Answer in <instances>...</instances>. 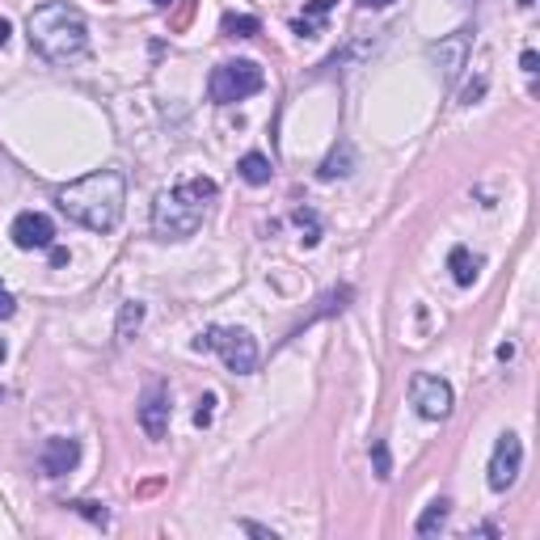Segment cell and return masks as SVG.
Listing matches in <instances>:
<instances>
[{
	"instance_id": "1",
	"label": "cell",
	"mask_w": 540,
	"mask_h": 540,
	"mask_svg": "<svg viewBox=\"0 0 540 540\" xmlns=\"http://www.w3.org/2000/svg\"><path fill=\"white\" fill-rule=\"evenodd\" d=\"M123 203H127V182H123L119 169L89 174L60 191V207L94 233H114L119 220H123Z\"/></svg>"
},
{
	"instance_id": "2",
	"label": "cell",
	"mask_w": 540,
	"mask_h": 540,
	"mask_svg": "<svg viewBox=\"0 0 540 540\" xmlns=\"http://www.w3.org/2000/svg\"><path fill=\"white\" fill-rule=\"evenodd\" d=\"M26 30H30V47L51 64H72L89 47V26L72 4H38Z\"/></svg>"
},
{
	"instance_id": "3",
	"label": "cell",
	"mask_w": 540,
	"mask_h": 540,
	"mask_svg": "<svg viewBox=\"0 0 540 540\" xmlns=\"http://www.w3.org/2000/svg\"><path fill=\"white\" fill-rule=\"evenodd\" d=\"M216 182L211 177H186L174 191H160L152 203V228L160 241H186L199 233L207 216V203L216 199Z\"/></svg>"
},
{
	"instance_id": "4",
	"label": "cell",
	"mask_w": 540,
	"mask_h": 540,
	"mask_svg": "<svg viewBox=\"0 0 540 540\" xmlns=\"http://www.w3.org/2000/svg\"><path fill=\"white\" fill-rule=\"evenodd\" d=\"M194 350H220L228 372H237V376H250L258 367V342L237 325H211L207 334L194 338Z\"/></svg>"
},
{
	"instance_id": "5",
	"label": "cell",
	"mask_w": 540,
	"mask_h": 540,
	"mask_svg": "<svg viewBox=\"0 0 540 540\" xmlns=\"http://www.w3.org/2000/svg\"><path fill=\"white\" fill-rule=\"evenodd\" d=\"M262 85H266V77H262V68L254 60H228V64H220L211 72V97L220 106H233V102L254 97Z\"/></svg>"
},
{
	"instance_id": "6",
	"label": "cell",
	"mask_w": 540,
	"mask_h": 540,
	"mask_svg": "<svg viewBox=\"0 0 540 540\" xmlns=\"http://www.w3.org/2000/svg\"><path fill=\"white\" fill-rule=\"evenodd\" d=\"M410 401L418 405L422 418L439 422V418L452 413V384L439 380V376H430V372H418V376L410 380Z\"/></svg>"
},
{
	"instance_id": "7",
	"label": "cell",
	"mask_w": 540,
	"mask_h": 540,
	"mask_svg": "<svg viewBox=\"0 0 540 540\" xmlns=\"http://www.w3.org/2000/svg\"><path fill=\"white\" fill-rule=\"evenodd\" d=\"M520 464H524V444H520V435L503 430L498 444H494V456H490V490H498V494L511 490L515 477H520Z\"/></svg>"
},
{
	"instance_id": "8",
	"label": "cell",
	"mask_w": 540,
	"mask_h": 540,
	"mask_svg": "<svg viewBox=\"0 0 540 540\" xmlns=\"http://www.w3.org/2000/svg\"><path fill=\"white\" fill-rule=\"evenodd\" d=\"M55 241V224L43 211H21L13 220V245L17 250H51Z\"/></svg>"
},
{
	"instance_id": "9",
	"label": "cell",
	"mask_w": 540,
	"mask_h": 540,
	"mask_svg": "<svg viewBox=\"0 0 540 540\" xmlns=\"http://www.w3.org/2000/svg\"><path fill=\"white\" fill-rule=\"evenodd\" d=\"M140 427L148 430V439H165L169 430V389L165 384H152L140 401Z\"/></svg>"
},
{
	"instance_id": "10",
	"label": "cell",
	"mask_w": 540,
	"mask_h": 540,
	"mask_svg": "<svg viewBox=\"0 0 540 540\" xmlns=\"http://www.w3.org/2000/svg\"><path fill=\"white\" fill-rule=\"evenodd\" d=\"M80 461V444L77 439H68V435H55V439H47V447H43V473L47 477H64L72 473Z\"/></svg>"
},
{
	"instance_id": "11",
	"label": "cell",
	"mask_w": 540,
	"mask_h": 540,
	"mask_svg": "<svg viewBox=\"0 0 540 540\" xmlns=\"http://www.w3.org/2000/svg\"><path fill=\"white\" fill-rule=\"evenodd\" d=\"M430 55H435V64L444 68L447 80H456V77H461V68H464V60H469V30L447 34L444 43H435V47H430Z\"/></svg>"
},
{
	"instance_id": "12",
	"label": "cell",
	"mask_w": 540,
	"mask_h": 540,
	"mask_svg": "<svg viewBox=\"0 0 540 540\" xmlns=\"http://www.w3.org/2000/svg\"><path fill=\"white\" fill-rule=\"evenodd\" d=\"M447 511H452V503L447 498H435V503H427V511H422V520H418V536H439L447 524Z\"/></svg>"
},
{
	"instance_id": "13",
	"label": "cell",
	"mask_w": 540,
	"mask_h": 540,
	"mask_svg": "<svg viewBox=\"0 0 540 540\" xmlns=\"http://www.w3.org/2000/svg\"><path fill=\"white\" fill-rule=\"evenodd\" d=\"M334 4H338V0H313V4L304 9V17L296 21V34H300V38H317L321 21H325V13H330Z\"/></svg>"
},
{
	"instance_id": "14",
	"label": "cell",
	"mask_w": 540,
	"mask_h": 540,
	"mask_svg": "<svg viewBox=\"0 0 540 540\" xmlns=\"http://www.w3.org/2000/svg\"><path fill=\"white\" fill-rule=\"evenodd\" d=\"M237 169H241V177H245L250 186H266L270 174H274V169H270V157H262V152H245Z\"/></svg>"
},
{
	"instance_id": "15",
	"label": "cell",
	"mask_w": 540,
	"mask_h": 540,
	"mask_svg": "<svg viewBox=\"0 0 540 540\" xmlns=\"http://www.w3.org/2000/svg\"><path fill=\"white\" fill-rule=\"evenodd\" d=\"M447 266H452V279H456V283H461V287H469V283H473V279H477V266H481V262H477V258L469 254L464 245H456V250L447 254Z\"/></svg>"
},
{
	"instance_id": "16",
	"label": "cell",
	"mask_w": 540,
	"mask_h": 540,
	"mask_svg": "<svg viewBox=\"0 0 540 540\" xmlns=\"http://www.w3.org/2000/svg\"><path fill=\"white\" fill-rule=\"evenodd\" d=\"M220 30L228 34V38H254V34L262 30V21H258V17H250V13H228L220 21Z\"/></svg>"
},
{
	"instance_id": "17",
	"label": "cell",
	"mask_w": 540,
	"mask_h": 540,
	"mask_svg": "<svg viewBox=\"0 0 540 540\" xmlns=\"http://www.w3.org/2000/svg\"><path fill=\"white\" fill-rule=\"evenodd\" d=\"M194 13H199V0H177V9L169 13V34H186V30H191Z\"/></svg>"
},
{
	"instance_id": "18",
	"label": "cell",
	"mask_w": 540,
	"mask_h": 540,
	"mask_svg": "<svg viewBox=\"0 0 540 540\" xmlns=\"http://www.w3.org/2000/svg\"><path fill=\"white\" fill-rule=\"evenodd\" d=\"M68 507L77 511V515H85V520H89V524H97V528H106V524H110V515H106V507H102V503L77 498V503H68Z\"/></svg>"
},
{
	"instance_id": "19",
	"label": "cell",
	"mask_w": 540,
	"mask_h": 540,
	"mask_svg": "<svg viewBox=\"0 0 540 540\" xmlns=\"http://www.w3.org/2000/svg\"><path fill=\"white\" fill-rule=\"evenodd\" d=\"M347 174H350V148L342 143V152H334V157L321 165V177L330 182V177H347Z\"/></svg>"
},
{
	"instance_id": "20",
	"label": "cell",
	"mask_w": 540,
	"mask_h": 540,
	"mask_svg": "<svg viewBox=\"0 0 540 540\" xmlns=\"http://www.w3.org/2000/svg\"><path fill=\"white\" fill-rule=\"evenodd\" d=\"M140 321H143V304H127L123 308V321H119V338H127L131 325H140Z\"/></svg>"
},
{
	"instance_id": "21",
	"label": "cell",
	"mask_w": 540,
	"mask_h": 540,
	"mask_svg": "<svg viewBox=\"0 0 540 540\" xmlns=\"http://www.w3.org/2000/svg\"><path fill=\"white\" fill-rule=\"evenodd\" d=\"M372 461H376V477H393V461H389V447L376 439L372 444Z\"/></svg>"
},
{
	"instance_id": "22",
	"label": "cell",
	"mask_w": 540,
	"mask_h": 540,
	"mask_svg": "<svg viewBox=\"0 0 540 540\" xmlns=\"http://www.w3.org/2000/svg\"><path fill=\"white\" fill-rule=\"evenodd\" d=\"M211 413H216V393H203L199 410H194V427H211Z\"/></svg>"
},
{
	"instance_id": "23",
	"label": "cell",
	"mask_w": 540,
	"mask_h": 540,
	"mask_svg": "<svg viewBox=\"0 0 540 540\" xmlns=\"http://www.w3.org/2000/svg\"><path fill=\"white\" fill-rule=\"evenodd\" d=\"M296 224H300V228H308L304 245H317V216H313V211H296Z\"/></svg>"
},
{
	"instance_id": "24",
	"label": "cell",
	"mask_w": 540,
	"mask_h": 540,
	"mask_svg": "<svg viewBox=\"0 0 540 540\" xmlns=\"http://www.w3.org/2000/svg\"><path fill=\"white\" fill-rule=\"evenodd\" d=\"M17 313V300H13V291H9V287L0 283V321H9Z\"/></svg>"
},
{
	"instance_id": "25",
	"label": "cell",
	"mask_w": 540,
	"mask_h": 540,
	"mask_svg": "<svg viewBox=\"0 0 540 540\" xmlns=\"http://www.w3.org/2000/svg\"><path fill=\"white\" fill-rule=\"evenodd\" d=\"M157 490H165V477H148V481L135 486V498H152Z\"/></svg>"
},
{
	"instance_id": "26",
	"label": "cell",
	"mask_w": 540,
	"mask_h": 540,
	"mask_svg": "<svg viewBox=\"0 0 540 540\" xmlns=\"http://www.w3.org/2000/svg\"><path fill=\"white\" fill-rule=\"evenodd\" d=\"M241 528H245V532H254V536H270V540H274V532H270V528H262V524H241Z\"/></svg>"
},
{
	"instance_id": "27",
	"label": "cell",
	"mask_w": 540,
	"mask_h": 540,
	"mask_svg": "<svg viewBox=\"0 0 540 540\" xmlns=\"http://www.w3.org/2000/svg\"><path fill=\"white\" fill-rule=\"evenodd\" d=\"M520 64H524V72H536V51H524V60H520Z\"/></svg>"
},
{
	"instance_id": "28",
	"label": "cell",
	"mask_w": 540,
	"mask_h": 540,
	"mask_svg": "<svg viewBox=\"0 0 540 540\" xmlns=\"http://www.w3.org/2000/svg\"><path fill=\"white\" fill-rule=\"evenodd\" d=\"M9 34H13V26H9V17H0V47L9 43Z\"/></svg>"
},
{
	"instance_id": "29",
	"label": "cell",
	"mask_w": 540,
	"mask_h": 540,
	"mask_svg": "<svg viewBox=\"0 0 540 540\" xmlns=\"http://www.w3.org/2000/svg\"><path fill=\"white\" fill-rule=\"evenodd\" d=\"M51 262L55 266H68V250H51Z\"/></svg>"
},
{
	"instance_id": "30",
	"label": "cell",
	"mask_w": 540,
	"mask_h": 540,
	"mask_svg": "<svg viewBox=\"0 0 540 540\" xmlns=\"http://www.w3.org/2000/svg\"><path fill=\"white\" fill-rule=\"evenodd\" d=\"M364 9H384V4H393V0H359Z\"/></svg>"
},
{
	"instance_id": "31",
	"label": "cell",
	"mask_w": 540,
	"mask_h": 540,
	"mask_svg": "<svg viewBox=\"0 0 540 540\" xmlns=\"http://www.w3.org/2000/svg\"><path fill=\"white\" fill-rule=\"evenodd\" d=\"M0 364H4V347H0Z\"/></svg>"
},
{
	"instance_id": "32",
	"label": "cell",
	"mask_w": 540,
	"mask_h": 540,
	"mask_svg": "<svg viewBox=\"0 0 540 540\" xmlns=\"http://www.w3.org/2000/svg\"><path fill=\"white\" fill-rule=\"evenodd\" d=\"M157 4H174V0H157Z\"/></svg>"
}]
</instances>
